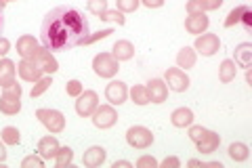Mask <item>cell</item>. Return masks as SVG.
<instances>
[{
  "label": "cell",
  "instance_id": "cell-36",
  "mask_svg": "<svg viewBox=\"0 0 252 168\" xmlns=\"http://www.w3.org/2000/svg\"><path fill=\"white\" fill-rule=\"evenodd\" d=\"M187 129H189V139H191L193 143H198L202 137H204V134H206L208 133V129H204V126H187Z\"/></svg>",
  "mask_w": 252,
  "mask_h": 168
},
{
  "label": "cell",
  "instance_id": "cell-25",
  "mask_svg": "<svg viewBox=\"0 0 252 168\" xmlns=\"http://www.w3.org/2000/svg\"><path fill=\"white\" fill-rule=\"evenodd\" d=\"M195 61H198V53H195L193 46H185V49H181L177 53V66L181 69H189L195 66Z\"/></svg>",
  "mask_w": 252,
  "mask_h": 168
},
{
  "label": "cell",
  "instance_id": "cell-48",
  "mask_svg": "<svg viewBox=\"0 0 252 168\" xmlns=\"http://www.w3.org/2000/svg\"><path fill=\"white\" fill-rule=\"evenodd\" d=\"M0 2H2V4H6V2H13V0H0Z\"/></svg>",
  "mask_w": 252,
  "mask_h": 168
},
{
  "label": "cell",
  "instance_id": "cell-10",
  "mask_svg": "<svg viewBox=\"0 0 252 168\" xmlns=\"http://www.w3.org/2000/svg\"><path fill=\"white\" fill-rule=\"evenodd\" d=\"M105 99L109 101V105H122L128 99V86L122 80H112L105 86Z\"/></svg>",
  "mask_w": 252,
  "mask_h": 168
},
{
  "label": "cell",
  "instance_id": "cell-16",
  "mask_svg": "<svg viewBox=\"0 0 252 168\" xmlns=\"http://www.w3.org/2000/svg\"><path fill=\"white\" fill-rule=\"evenodd\" d=\"M208 26H210V19L206 17V13L189 15V17L185 19V30L189 32V34H193V36L204 34V32L208 30Z\"/></svg>",
  "mask_w": 252,
  "mask_h": 168
},
{
  "label": "cell",
  "instance_id": "cell-9",
  "mask_svg": "<svg viewBox=\"0 0 252 168\" xmlns=\"http://www.w3.org/2000/svg\"><path fill=\"white\" fill-rule=\"evenodd\" d=\"M193 49H195V53H200L202 57H212V55L219 53V49H220V40L217 34H200L195 38Z\"/></svg>",
  "mask_w": 252,
  "mask_h": 168
},
{
  "label": "cell",
  "instance_id": "cell-30",
  "mask_svg": "<svg viewBox=\"0 0 252 168\" xmlns=\"http://www.w3.org/2000/svg\"><path fill=\"white\" fill-rule=\"evenodd\" d=\"M51 84H53V80L49 76H42L40 80H36V84H34V89H32V99H36V97H40V95H44L46 91L51 89Z\"/></svg>",
  "mask_w": 252,
  "mask_h": 168
},
{
  "label": "cell",
  "instance_id": "cell-35",
  "mask_svg": "<svg viewBox=\"0 0 252 168\" xmlns=\"http://www.w3.org/2000/svg\"><path fill=\"white\" fill-rule=\"evenodd\" d=\"M82 91H84V86H82L80 80H69V82L65 84V93L69 95V97H78Z\"/></svg>",
  "mask_w": 252,
  "mask_h": 168
},
{
  "label": "cell",
  "instance_id": "cell-6",
  "mask_svg": "<svg viewBox=\"0 0 252 168\" xmlns=\"http://www.w3.org/2000/svg\"><path fill=\"white\" fill-rule=\"evenodd\" d=\"M93 124L101 131H107L116 126L118 122V111L114 109V105H97V109L93 111Z\"/></svg>",
  "mask_w": 252,
  "mask_h": 168
},
{
  "label": "cell",
  "instance_id": "cell-37",
  "mask_svg": "<svg viewBox=\"0 0 252 168\" xmlns=\"http://www.w3.org/2000/svg\"><path fill=\"white\" fill-rule=\"evenodd\" d=\"M187 15H198L204 13V6H202V0H187Z\"/></svg>",
  "mask_w": 252,
  "mask_h": 168
},
{
  "label": "cell",
  "instance_id": "cell-15",
  "mask_svg": "<svg viewBox=\"0 0 252 168\" xmlns=\"http://www.w3.org/2000/svg\"><path fill=\"white\" fill-rule=\"evenodd\" d=\"M107 160V151L105 147H101V145H93L84 151V156H82V164L86 168H97L101 166Z\"/></svg>",
  "mask_w": 252,
  "mask_h": 168
},
{
  "label": "cell",
  "instance_id": "cell-46",
  "mask_svg": "<svg viewBox=\"0 0 252 168\" xmlns=\"http://www.w3.org/2000/svg\"><path fill=\"white\" fill-rule=\"evenodd\" d=\"M120 166H124V168H132V164H130V162H126V160H116V162H114V168H120Z\"/></svg>",
  "mask_w": 252,
  "mask_h": 168
},
{
  "label": "cell",
  "instance_id": "cell-47",
  "mask_svg": "<svg viewBox=\"0 0 252 168\" xmlns=\"http://www.w3.org/2000/svg\"><path fill=\"white\" fill-rule=\"evenodd\" d=\"M187 164H189V166H204V164L200 162V160H189Z\"/></svg>",
  "mask_w": 252,
  "mask_h": 168
},
{
  "label": "cell",
  "instance_id": "cell-21",
  "mask_svg": "<svg viewBox=\"0 0 252 168\" xmlns=\"http://www.w3.org/2000/svg\"><path fill=\"white\" fill-rule=\"evenodd\" d=\"M112 55L118 61H130L132 57H135V46H132L130 40H116Z\"/></svg>",
  "mask_w": 252,
  "mask_h": 168
},
{
  "label": "cell",
  "instance_id": "cell-19",
  "mask_svg": "<svg viewBox=\"0 0 252 168\" xmlns=\"http://www.w3.org/2000/svg\"><path fill=\"white\" fill-rule=\"evenodd\" d=\"M220 145V134L215 133V131H208L204 137L195 143V147H198L200 154H215Z\"/></svg>",
  "mask_w": 252,
  "mask_h": 168
},
{
  "label": "cell",
  "instance_id": "cell-29",
  "mask_svg": "<svg viewBox=\"0 0 252 168\" xmlns=\"http://www.w3.org/2000/svg\"><path fill=\"white\" fill-rule=\"evenodd\" d=\"M72 160H74V151H72V147H59V151H57V156H55V166H59V168H63V166H69L72 164Z\"/></svg>",
  "mask_w": 252,
  "mask_h": 168
},
{
  "label": "cell",
  "instance_id": "cell-3",
  "mask_svg": "<svg viewBox=\"0 0 252 168\" xmlns=\"http://www.w3.org/2000/svg\"><path fill=\"white\" fill-rule=\"evenodd\" d=\"M36 118L40 120L42 126L51 134H59V133H63V129H65V116H63L59 109L40 107V109H36Z\"/></svg>",
  "mask_w": 252,
  "mask_h": 168
},
{
  "label": "cell",
  "instance_id": "cell-33",
  "mask_svg": "<svg viewBox=\"0 0 252 168\" xmlns=\"http://www.w3.org/2000/svg\"><path fill=\"white\" fill-rule=\"evenodd\" d=\"M99 19H103V21H114V23H118V26H124V23H126L124 13H120L118 9H116V11H109V9H107Z\"/></svg>",
  "mask_w": 252,
  "mask_h": 168
},
{
  "label": "cell",
  "instance_id": "cell-41",
  "mask_svg": "<svg viewBox=\"0 0 252 168\" xmlns=\"http://www.w3.org/2000/svg\"><path fill=\"white\" fill-rule=\"evenodd\" d=\"M141 4H145L147 9H160L164 6V0H141Z\"/></svg>",
  "mask_w": 252,
  "mask_h": 168
},
{
  "label": "cell",
  "instance_id": "cell-20",
  "mask_svg": "<svg viewBox=\"0 0 252 168\" xmlns=\"http://www.w3.org/2000/svg\"><path fill=\"white\" fill-rule=\"evenodd\" d=\"M233 57H235V66L248 69L252 66V44L250 42H242L235 46L233 51Z\"/></svg>",
  "mask_w": 252,
  "mask_h": 168
},
{
  "label": "cell",
  "instance_id": "cell-4",
  "mask_svg": "<svg viewBox=\"0 0 252 168\" xmlns=\"http://www.w3.org/2000/svg\"><path fill=\"white\" fill-rule=\"evenodd\" d=\"M120 69V61H118L112 53H99L93 59V71L99 78H114Z\"/></svg>",
  "mask_w": 252,
  "mask_h": 168
},
{
  "label": "cell",
  "instance_id": "cell-24",
  "mask_svg": "<svg viewBox=\"0 0 252 168\" xmlns=\"http://www.w3.org/2000/svg\"><path fill=\"white\" fill-rule=\"evenodd\" d=\"M235 76H238V66H235V61L233 59H225V61H220V66H219V80L223 84H229L235 80Z\"/></svg>",
  "mask_w": 252,
  "mask_h": 168
},
{
  "label": "cell",
  "instance_id": "cell-38",
  "mask_svg": "<svg viewBox=\"0 0 252 168\" xmlns=\"http://www.w3.org/2000/svg\"><path fill=\"white\" fill-rule=\"evenodd\" d=\"M158 166V160L154 156H141L137 160V168H156Z\"/></svg>",
  "mask_w": 252,
  "mask_h": 168
},
{
  "label": "cell",
  "instance_id": "cell-22",
  "mask_svg": "<svg viewBox=\"0 0 252 168\" xmlns=\"http://www.w3.org/2000/svg\"><path fill=\"white\" fill-rule=\"evenodd\" d=\"M193 111L189 107H177L175 111L170 114V122L172 126H177V129H185V126H191L193 124Z\"/></svg>",
  "mask_w": 252,
  "mask_h": 168
},
{
  "label": "cell",
  "instance_id": "cell-44",
  "mask_svg": "<svg viewBox=\"0 0 252 168\" xmlns=\"http://www.w3.org/2000/svg\"><path fill=\"white\" fill-rule=\"evenodd\" d=\"M6 160V143L0 139V162H4Z\"/></svg>",
  "mask_w": 252,
  "mask_h": 168
},
{
  "label": "cell",
  "instance_id": "cell-5",
  "mask_svg": "<svg viewBox=\"0 0 252 168\" xmlns=\"http://www.w3.org/2000/svg\"><path fill=\"white\" fill-rule=\"evenodd\" d=\"M126 143L132 147V149H147L152 147L154 143V134L145 126H130L126 131Z\"/></svg>",
  "mask_w": 252,
  "mask_h": 168
},
{
  "label": "cell",
  "instance_id": "cell-1",
  "mask_svg": "<svg viewBox=\"0 0 252 168\" xmlns=\"http://www.w3.org/2000/svg\"><path fill=\"white\" fill-rule=\"evenodd\" d=\"M91 28L84 15L74 6H57L44 15L40 26L42 44L53 51H69L74 46H84Z\"/></svg>",
  "mask_w": 252,
  "mask_h": 168
},
{
  "label": "cell",
  "instance_id": "cell-40",
  "mask_svg": "<svg viewBox=\"0 0 252 168\" xmlns=\"http://www.w3.org/2000/svg\"><path fill=\"white\" fill-rule=\"evenodd\" d=\"M202 6L204 11H217L223 6V0H202Z\"/></svg>",
  "mask_w": 252,
  "mask_h": 168
},
{
  "label": "cell",
  "instance_id": "cell-34",
  "mask_svg": "<svg viewBox=\"0 0 252 168\" xmlns=\"http://www.w3.org/2000/svg\"><path fill=\"white\" fill-rule=\"evenodd\" d=\"M44 166V158H40V154H32L28 158H23L21 162V168H42Z\"/></svg>",
  "mask_w": 252,
  "mask_h": 168
},
{
  "label": "cell",
  "instance_id": "cell-7",
  "mask_svg": "<svg viewBox=\"0 0 252 168\" xmlns=\"http://www.w3.org/2000/svg\"><path fill=\"white\" fill-rule=\"evenodd\" d=\"M164 82H166V86H168L170 91L185 93L189 89V84H191V80H189V76L185 74V69H181V67H168L166 74H164Z\"/></svg>",
  "mask_w": 252,
  "mask_h": 168
},
{
  "label": "cell",
  "instance_id": "cell-45",
  "mask_svg": "<svg viewBox=\"0 0 252 168\" xmlns=\"http://www.w3.org/2000/svg\"><path fill=\"white\" fill-rule=\"evenodd\" d=\"M2 30H4V4L0 2V34H2Z\"/></svg>",
  "mask_w": 252,
  "mask_h": 168
},
{
  "label": "cell",
  "instance_id": "cell-13",
  "mask_svg": "<svg viewBox=\"0 0 252 168\" xmlns=\"http://www.w3.org/2000/svg\"><path fill=\"white\" fill-rule=\"evenodd\" d=\"M38 51H40V44H38V40L34 36H21L17 40V53L21 55V59H30L34 61V57L38 55Z\"/></svg>",
  "mask_w": 252,
  "mask_h": 168
},
{
  "label": "cell",
  "instance_id": "cell-42",
  "mask_svg": "<svg viewBox=\"0 0 252 168\" xmlns=\"http://www.w3.org/2000/svg\"><path fill=\"white\" fill-rule=\"evenodd\" d=\"M9 51H11V42H9L6 38L0 36V57H2V55H6Z\"/></svg>",
  "mask_w": 252,
  "mask_h": 168
},
{
  "label": "cell",
  "instance_id": "cell-31",
  "mask_svg": "<svg viewBox=\"0 0 252 168\" xmlns=\"http://www.w3.org/2000/svg\"><path fill=\"white\" fill-rule=\"evenodd\" d=\"M86 9H89V13L101 17L107 11V0H86Z\"/></svg>",
  "mask_w": 252,
  "mask_h": 168
},
{
  "label": "cell",
  "instance_id": "cell-26",
  "mask_svg": "<svg viewBox=\"0 0 252 168\" xmlns=\"http://www.w3.org/2000/svg\"><path fill=\"white\" fill-rule=\"evenodd\" d=\"M227 154H229V158L233 160V162H246L248 156H250V149H248L246 143L235 141V143H231V145H229Z\"/></svg>",
  "mask_w": 252,
  "mask_h": 168
},
{
  "label": "cell",
  "instance_id": "cell-14",
  "mask_svg": "<svg viewBox=\"0 0 252 168\" xmlns=\"http://www.w3.org/2000/svg\"><path fill=\"white\" fill-rule=\"evenodd\" d=\"M17 74L21 76V80H26V82H36V80L42 78V67L38 66L36 61H30V59H23L19 66H17Z\"/></svg>",
  "mask_w": 252,
  "mask_h": 168
},
{
  "label": "cell",
  "instance_id": "cell-11",
  "mask_svg": "<svg viewBox=\"0 0 252 168\" xmlns=\"http://www.w3.org/2000/svg\"><path fill=\"white\" fill-rule=\"evenodd\" d=\"M235 23H244V28H246V32L252 30V13H250V6L246 4H240L235 6V9L227 15L225 19V28H233Z\"/></svg>",
  "mask_w": 252,
  "mask_h": 168
},
{
  "label": "cell",
  "instance_id": "cell-12",
  "mask_svg": "<svg viewBox=\"0 0 252 168\" xmlns=\"http://www.w3.org/2000/svg\"><path fill=\"white\" fill-rule=\"evenodd\" d=\"M147 93H149V103H164L168 99V86L164 80L160 78H154V80H149L147 82Z\"/></svg>",
  "mask_w": 252,
  "mask_h": 168
},
{
  "label": "cell",
  "instance_id": "cell-8",
  "mask_svg": "<svg viewBox=\"0 0 252 168\" xmlns=\"http://www.w3.org/2000/svg\"><path fill=\"white\" fill-rule=\"evenodd\" d=\"M99 105V95L94 91H82L76 97V114L80 118H91Z\"/></svg>",
  "mask_w": 252,
  "mask_h": 168
},
{
  "label": "cell",
  "instance_id": "cell-43",
  "mask_svg": "<svg viewBox=\"0 0 252 168\" xmlns=\"http://www.w3.org/2000/svg\"><path fill=\"white\" fill-rule=\"evenodd\" d=\"M162 166H164V168H168V166H170V168H179V166H181V160H179V158H166V160L162 162Z\"/></svg>",
  "mask_w": 252,
  "mask_h": 168
},
{
  "label": "cell",
  "instance_id": "cell-23",
  "mask_svg": "<svg viewBox=\"0 0 252 168\" xmlns=\"http://www.w3.org/2000/svg\"><path fill=\"white\" fill-rule=\"evenodd\" d=\"M15 74H17V67L11 59H2L0 61V86H11L15 82Z\"/></svg>",
  "mask_w": 252,
  "mask_h": 168
},
{
  "label": "cell",
  "instance_id": "cell-27",
  "mask_svg": "<svg viewBox=\"0 0 252 168\" xmlns=\"http://www.w3.org/2000/svg\"><path fill=\"white\" fill-rule=\"evenodd\" d=\"M128 95H130V99H132V103L135 105H147L149 103V93H147V86H139V84H135L132 89L128 91Z\"/></svg>",
  "mask_w": 252,
  "mask_h": 168
},
{
  "label": "cell",
  "instance_id": "cell-28",
  "mask_svg": "<svg viewBox=\"0 0 252 168\" xmlns=\"http://www.w3.org/2000/svg\"><path fill=\"white\" fill-rule=\"evenodd\" d=\"M0 139H2L6 145H19L21 141V133L15 129V126H4L2 133H0Z\"/></svg>",
  "mask_w": 252,
  "mask_h": 168
},
{
  "label": "cell",
  "instance_id": "cell-17",
  "mask_svg": "<svg viewBox=\"0 0 252 168\" xmlns=\"http://www.w3.org/2000/svg\"><path fill=\"white\" fill-rule=\"evenodd\" d=\"M34 61L42 67V71H46V74H55V71L59 69L57 59L53 57V53L46 49V46H40V51H38V55L34 57Z\"/></svg>",
  "mask_w": 252,
  "mask_h": 168
},
{
  "label": "cell",
  "instance_id": "cell-18",
  "mask_svg": "<svg viewBox=\"0 0 252 168\" xmlns=\"http://www.w3.org/2000/svg\"><path fill=\"white\" fill-rule=\"evenodd\" d=\"M59 147H61L59 141H57V137H53V134L42 137L40 141H38V154H40V158H44V160H55Z\"/></svg>",
  "mask_w": 252,
  "mask_h": 168
},
{
  "label": "cell",
  "instance_id": "cell-2",
  "mask_svg": "<svg viewBox=\"0 0 252 168\" xmlns=\"http://www.w3.org/2000/svg\"><path fill=\"white\" fill-rule=\"evenodd\" d=\"M21 84L13 82L11 86H4L2 89V97H0V111L4 116H15L21 111Z\"/></svg>",
  "mask_w": 252,
  "mask_h": 168
},
{
  "label": "cell",
  "instance_id": "cell-39",
  "mask_svg": "<svg viewBox=\"0 0 252 168\" xmlns=\"http://www.w3.org/2000/svg\"><path fill=\"white\" fill-rule=\"evenodd\" d=\"M114 34V30H101V32H97V34H93V36H89L84 40V46L86 44H93V42H97V40H103V38H107V36H112Z\"/></svg>",
  "mask_w": 252,
  "mask_h": 168
},
{
  "label": "cell",
  "instance_id": "cell-32",
  "mask_svg": "<svg viewBox=\"0 0 252 168\" xmlns=\"http://www.w3.org/2000/svg\"><path fill=\"white\" fill-rule=\"evenodd\" d=\"M141 0H116V9L120 13H135L139 9Z\"/></svg>",
  "mask_w": 252,
  "mask_h": 168
}]
</instances>
